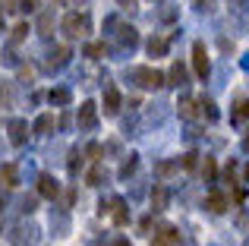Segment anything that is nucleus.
Listing matches in <instances>:
<instances>
[{"instance_id": "obj_28", "label": "nucleus", "mask_w": 249, "mask_h": 246, "mask_svg": "<svg viewBox=\"0 0 249 246\" xmlns=\"http://www.w3.org/2000/svg\"><path fill=\"white\" fill-rule=\"evenodd\" d=\"M133 171H136V158H129L126 164H123V171H120V174H123V177H129V174H133Z\"/></svg>"}, {"instance_id": "obj_14", "label": "nucleus", "mask_w": 249, "mask_h": 246, "mask_svg": "<svg viewBox=\"0 0 249 246\" xmlns=\"http://www.w3.org/2000/svg\"><path fill=\"white\" fill-rule=\"evenodd\" d=\"M51 29H54V16H51V13H41V19H38V35H51Z\"/></svg>"}, {"instance_id": "obj_23", "label": "nucleus", "mask_w": 249, "mask_h": 246, "mask_svg": "<svg viewBox=\"0 0 249 246\" xmlns=\"http://www.w3.org/2000/svg\"><path fill=\"white\" fill-rule=\"evenodd\" d=\"M120 41L123 44H129V48H133L136 41H139V35H136V29H123V35H120Z\"/></svg>"}, {"instance_id": "obj_30", "label": "nucleus", "mask_w": 249, "mask_h": 246, "mask_svg": "<svg viewBox=\"0 0 249 246\" xmlns=\"http://www.w3.org/2000/svg\"><path fill=\"white\" fill-rule=\"evenodd\" d=\"M243 148H246V152H249V136H246V139H243Z\"/></svg>"}, {"instance_id": "obj_24", "label": "nucleus", "mask_w": 249, "mask_h": 246, "mask_svg": "<svg viewBox=\"0 0 249 246\" xmlns=\"http://www.w3.org/2000/svg\"><path fill=\"white\" fill-rule=\"evenodd\" d=\"M246 117H249V105H246V101H240L237 111H233V120H246Z\"/></svg>"}, {"instance_id": "obj_27", "label": "nucleus", "mask_w": 249, "mask_h": 246, "mask_svg": "<svg viewBox=\"0 0 249 246\" xmlns=\"http://www.w3.org/2000/svg\"><path fill=\"white\" fill-rule=\"evenodd\" d=\"M38 3H41V0H19V10H29V13H35V10H38Z\"/></svg>"}, {"instance_id": "obj_26", "label": "nucleus", "mask_w": 249, "mask_h": 246, "mask_svg": "<svg viewBox=\"0 0 249 246\" xmlns=\"http://www.w3.org/2000/svg\"><path fill=\"white\" fill-rule=\"evenodd\" d=\"M196 158H199L196 152H186V155H183V167H186V171H193V167H196Z\"/></svg>"}, {"instance_id": "obj_1", "label": "nucleus", "mask_w": 249, "mask_h": 246, "mask_svg": "<svg viewBox=\"0 0 249 246\" xmlns=\"http://www.w3.org/2000/svg\"><path fill=\"white\" fill-rule=\"evenodd\" d=\"M60 25H63V32H67L70 38H82V35H89V29H91L89 13H67Z\"/></svg>"}, {"instance_id": "obj_21", "label": "nucleus", "mask_w": 249, "mask_h": 246, "mask_svg": "<svg viewBox=\"0 0 249 246\" xmlns=\"http://www.w3.org/2000/svg\"><path fill=\"white\" fill-rule=\"evenodd\" d=\"M29 22H19L16 29H13V41H25V38H29Z\"/></svg>"}, {"instance_id": "obj_16", "label": "nucleus", "mask_w": 249, "mask_h": 246, "mask_svg": "<svg viewBox=\"0 0 249 246\" xmlns=\"http://www.w3.org/2000/svg\"><path fill=\"white\" fill-rule=\"evenodd\" d=\"M170 82H174V86H183V82H186V70H183V63H174V67H170Z\"/></svg>"}, {"instance_id": "obj_10", "label": "nucleus", "mask_w": 249, "mask_h": 246, "mask_svg": "<svg viewBox=\"0 0 249 246\" xmlns=\"http://www.w3.org/2000/svg\"><path fill=\"white\" fill-rule=\"evenodd\" d=\"M205 205H208V209H212L214 211V215H221V211H227V199L224 196H221V193H208V199H205Z\"/></svg>"}, {"instance_id": "obj_18", "label": "nucleus", "mask_w": 249, "mask_h": 246, "mask_svg": "<svg viewBox=\"0 0 249 246\" xmlns=\"http://www.w3.org/2000/svg\"><path fill=\"white\" fill-rule=\"evenodd\" d=\"M152 205H155V211H161L167 205V193H164V186H158V190L152 193Z\"/></svg>"}, {"instance_id": "obj_4", "label": "nucleus", "mask_w": 249, "mask_h": 246, "mask_svg": "<svg viewBox=\"0 0 249 246\" xmlns=\"http://www.w3.org/2000/svg\"><path fill=\"white\" fill-rule=\"evenodd\" d=\"M120 92H117L114 86H107L104 88V114H107V117H114V114H120Z\"/></svg>"}, {"instance_id": "obj_8", "label": "nucleus", "mask_w": 249, "mask_h": 246, "mask_svg": "<svg viewBox=\"0 0 249 246\" xmlns=\"http://www.w3.org/2000/svg\"><path fill=\"white\" fill-rule=\"evenodd\" d=\"M0 183H3L6 190L19 186V174H16V167H13V164H3V167H0Z\"/></svg>"}, {"instance_id": "obj_9", "label": "nucleus", "mask_w": 249, "mask_h": 246, "mask_svg": "<svg viewBox=\"0 0 249 246\" xmlns=\"http://www.w3.org/2000/svg\"><path fill=\"white\" fill-rule=\"evenodd\" d=\"M25 129H29L25 120H13L10 123V142H13V145H22V142H25Z\"/></svg>"}, {"instance_id": "obj_32", "label": "nucleus", "mask_w": 249, "mask_h": 246, "mask_svg": "<svg viewBox=\"0 0 249 246\" xmlns=\"http://www.w3.org/2000/svg\"><path fill=\"white\" fill-rule=\"evenodd\" d=\"M114 246H129V243H126V240H120V243H114Z\"/></svg>"}, {"instance_id": "obj_31", "label": "nucleus", "mask_w": 249, "mask_h": 246, "mask_svg": "<svg viewBox=\"0 0 249 246\" xmlns=\"http://www.w3.org/2000/svg\"><path fill=\"white\" fill-rule=\"evenodd\" d=\"M0 32H3V13H0Z\"/></svg>"}, {"instance_id": "obj_17", "label": "nucleus", "mask_w": 249, "mask_h": 246, "mask_svg": "<svg viewBox=\"0 0 249 246\" xmlns=\"http://www.w3.org/2000/svg\"><path fill=\"white\" fill-rule=\"evenodd\" d=\"M101 54H104V41H89V44H85V57H91V60H98Z\"/></svg>"}, {"instance_id": "obj_33", "label": "nucleus", "mask_w": 249, "mask_h": 246, "mask_svg": "<svg viewBox=\"0 0 249 246\" xmlns=\"http://www.w3.org/2000/svg\"><path fill=\"white\" fill-rule=\"evenodd\" d=\"M120 3H126V0H120Z\"/></svg>"}, {"instance_id": "obj_12", "label": "nucleus", "mask_w": 249, "mask_h": 246, "mask_svg": "<svg viewBox=\"0 0 249 246\" xmlns=\"http://www.w3.org/2000/svg\"><path fill=\"white\" fill-rule=\"evenodd\" d=\"M129 221V215H126V202H123V199H114V224H126Z\"/></svg>"}, {"instance_id": "obj_20", "label": "nucleus", "mask_w": 249, "mask_h": 246, "mask_svg": "<svg viewBox=\"0 0 249 246\" xmlns=\"http://www.w3.org/2000/svg\"><path fill=\"white\" fill-rule=\"evenodd\" d=\"M164 51H167L164 38H152V41H148V54H164Z\"/></svg>"}, {"instance_id": "obj_5", "label": "nucleus", "mask_w": 249, "mask_h": 246, "mask_svg": "<svg viewBox=\"0 0 249 246\" xmlns=\"http://www.w3.org/2000/svg\"><path fill=\"white\" fill-rule=\"evenodd\" d=\"M95 120H98V105L95 101H82L79 105V126H95Z\"/></svg>"}, {"instance_id": "obj_6", "label": "nucleus", "mask_w": 249, "mask_h": 246, "mask_svg": "<svg viewBox=\"0 0 249 246\" xmlns=\"http://www.w3.org/2000/svg\"><path fill=\"white\" fill-rule=\"evenodd\" d=\"M177 240H180V234H177L174 228H161L158 234L152 237V246H177Z\"/></svg>"}, {"instance_id": "obj_2", "label": "nucleus", "mask_w": 249, "mask_h": 246, "mask_svg": "<svg viewBox=\"0 0 249 246\" xmlns=\"http://www.w3.org/2000/svg\"><path fill=\"white\" fill-rule=\"evenodd\" d=\"M136 79H139V86H145V88H161L164 86V73H161V70H152V67H139L136 70Z\"/></svg>"}, {"instance_id": "obj_7", "label": "nucleus", "mask_w": 249, "mask_h": 246, "mask_svg": "<svg viewBox=\"0 0 249 246\" xmlns=\"http://www.w3.org/2000/svg\"><path fill=\"white\" fill-rule=\"evenodd\" d=\"M57 190H60V186H57V180L51 177V174H41V177H38V193H41L44 199H54Z\"/></svg>"}, {"instance_id": "obj_11", "label": "nucleus", "mask_w": 249, "mask_h": 246, "mask_svg": "<svg viewBox=\"0 0 249 246\" xmlns=\"http://www.w3.org/2000/svg\"><path fill=\"white\" fill-rule=\"evenodd\" d=\"M67 60H70V48H67V44H63V48H57V54H51L48 67H51V70H60V67H63V63H67Z\"/></svg>"}, {"instance_id": "obj_29", "label": "nucleus", "mask_w": 249, "mask_h": 246, "mask_svg": "<svg viewBox=\"0 0 249 246\" xmlns=\"http://www.w3.org/2000/svg\"><path fill=\"white\" fill-rule=\"evenodd\" d=\"M3 10H19V0H3Z\"/></svg>"}, {"instance_id": "obj_19", "label": "nucleus", "mask_w": 249, "mask_h": 246, "mask_svg": "<svg viewBox=\"0 0 249 246\" xmlns=\"http://www.w3.org/2000/svg\"><path fill=\"white\" fill-rule=\"evenodd\" d=\"M180 117H186V120L196 117V101H193V98H183V101H180Z\"/></svg>"}, {"instance_id": "obj_3", "label": "nucleus", "mask_w": 249, "mask_h": 246, "mask_svg": "<svg viewBox=\"0 0 249 246\" xmlns=\"http://www.w3.org/2000/svg\"><path fill=\"white\" fill-rule=\"evenodd\" d=\"M193 70H196V76H202V79H205L208 70H212V63H208V51H205L202 41L193 44Z\"/></svg>"}, {"instance_id": "obj_15", "label": "nucleus", "mask_w": 249, "mask_h": 246, "mask_svg": "<svg viewBox=\"0 0 249 246\" xmlns=\"http://www.w3.org/2000/svg\"><path fill=\"white\" fill-rule=\"evenodd\" d=\"M51 105H70V92L67 88H51Z\"/></svg>"}, {"instance_id": "obj_22", "label": "nucleus", "mask_w": 249, "mask_h": 246, "mask_svg": "<svg viewBox=\"0 0 249 246\" xmlns=\"http://www.w3.org/2000/svg\"><path fill=\"white\" fill-rule=\"evenodd\" d=\"M202 177H205V183H212V180H214V161L212 158L202 161Z\"/></svg>"}, {"instance_id": "obj_25", "label": "nucleus", "mask_w": 249, "mask_h": 246, "mask_svg": "<svg viewBox=\"0 0 249 246\" xmlns=\"http://www.w3.org/2000/svg\"><path fill=\"white\" fill-rule=\"evenodd\" d=\"M174 171H177V164H174V161H164V164H158V174H161V177H170Z\"/></svg>"}, {"instance_id": "obj_13", "label": "nucleus", "mask_w": 249, "mask_h": 246, "mask_svg": "<svg viewBox=\"0 0 249 246\" xmlns=\"http://www.w3.org/2000/svg\"><path fill=\"white\" fill-rule=\"evenodd\" d=\"M51 129H54V114H41V117L35 120V133H51Z\"/></svg>"}]
</instances>
